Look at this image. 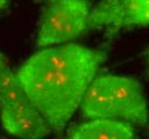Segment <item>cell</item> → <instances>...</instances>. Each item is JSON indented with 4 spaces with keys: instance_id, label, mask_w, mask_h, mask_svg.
Returning a JSON list of instances; mask_svg holds the SVG:
<instances>
[{
    "instance_id": "6da1fadb",
    "label": "cell",
    "mask_w": 149,
    "mask_h": 139,
    "mask_svg": "<svg viewBox=\"0 0 149 139\" xmlns=\"http://www.w3.org/2000/svg\"><path fill=\"white\" fill-rule=\"evenodd\" d=\"M105 57L76 43L59 44L32 55L15 75L52 131L61 134Z\"/></svg>"
},
{
    "instance_id": "7a4b0ae2",
    "label": "cell",
    "mask_w": 149,
    "mask_h": 139,
    "mask_svg": "<svg viewBox=\"0 0 149 139\" xmlns=\"http://www.w3.org/2000/svg\"><path fill=\"white\" fill-rule=\"evenodd\" d=\"M79 108L87 119H116L141 126L149 121L148 105L142 84L128 76H95Z\"/></svg>"
},
{
    "instance_id": "3957f363",
    "label": "cell",
    "mask_w": 149,
    "mask_h": 139,
    "mask_svg": "<svg viewBox=\"0 0 149 139\" xmlns=\"http://www.w3.org/2000/svg\"><path fill=\"white\" fill-rule=\"evenodd\" d=\"M0 122L14 137L28 139L49 135L51 126L22 88L9 59L0 51Z\"/></svg>"
},
{
    "instance_id": "277c9868",
    "label": "cell",
    "mask_w": 149,
    "mask_h": 139,
    "mask_svg": "<svg viewBox=\"0 0 149 139\" xmlns=\"http://www.w3.org/2000/svg\"><path fill=\"white\" fill-rule=\"evenodd\" d=\"M87 0L51 1L41 16L36 46L45 48L73 41L89 29Z\"/></svg>"
},
{
    "instance_id": "5b68a950",
    "label": "cell",
    "mask_w": 149,
    "mask_h": 139,
    "mask_svg": "<svg viewBox=\"0 0 149 139\" xmlns=\"http://www.w3.org/2000/svg\"><path fill=\"white\" fill-rule=\"evenodd\" d=\"M145 26H149V0H101L89 17V29L104 30L109 37Z\"/></svg>"
},
{
    "instance_id": "8992f818",
    "label": "cell",
    "mask_w": 149,
    "mask_h": 139,
    "mask_svg": "<svg viewBox=\"0 0 149 139\" xmlns=\"http://www.w3.org/2000/svg\"><path fill=\"white\" fill-rule=\"evenodd\" d=\"M72 139H131L135 138L132 124L109 118H93L70 129Z\"/></svg>"
},
{
    "instance_id": "52a82bcc",
    "label": "cell",
    "mask_w": 149,
    "mask_h": 139,
    "mask_svg": "<svg viewBox=\"0 0 149 139\" xmlns=\"http://www.w3.org/2000/svg\"><path fill=\"white\" fill-rule=\"evenodd\" d=\"M142 59H143V63H144V65H145L146 68V72L149 75V47L146 48L145 50L142 53Z\"/></svg>"
},
{
    "instance_id": "ba28073f",
    "label": "cell",
    "mask_w": 149,
    "mask_h": 139,
    "mask_svg": "<svg viewBox=\"0 0 149 139\" xmlns=\"http://www.w3.org/2000/svg\"><path fill=\"white\" fill-rule=\"evenodd\" d=\"M7 4H8V0H0V12L7 8Z\"/></svg>"
},
{
    "instance_id": "9c48e42d",
    "label": "cell",
    "mask_w": 149,
    "mask_h": 139,
    "mask_svg": "<svg viewBox=\"0 0 149 139\" xmlns=\"http://www.w3.org/2000/svg\"><path fill=\"white\" fill-rule=\"evenodd\" d=\"M48 2H51V1H56V0H47Z\"/></svg>"
}]
</instances>
